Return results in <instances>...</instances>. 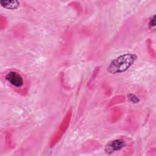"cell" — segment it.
<instances>
[{"label": "cell", "mask_w": 156, "mask_h": 156, "mask_svg": "<svg viewBox=\"0 0 156 156\" xmlns=\"http://www.w3.org/2000/svg\"><path fill=\"white\" fill-rule=\"evenodd\" d=\"M155 15H154L152 16L150 18V20L149 21L148 26L149 29H152L155 26Z\"/></svg>", "instance_id": "obj_6"}, {"label": "cell", "mask_w": 156, "mask_h": 156, "mask_svg": "<svg viewBox=\"0 0 156 156\" xmlns=\"http://www.w3.org/2000/svg\"><path fill=\"white\" fill-rule=\"evenodd\" d=\"M128 101L133 104H137L140 102V98L134 94L130 93L127 95Z\"/></svg>", "instance_id": "obj_5"}, {"label": "cell", "mask_w": 156, "mask_h": 156, "mask_svg": "<svg viewBox=\"0 0 156 156\" xmlns=\"http://www.w3.org/2000/svg\"><path fill=\"white\" fill-rule=\"evenodd\" d=\"M4 80L13 88L20 89L24 85V79L23 76L18 72L11 70L4 74Z\"/></svg>", "instance_id": "obj_2"}, {"label": "cell", "mask_w": 156, "mask_h": 156, "mask_svg": "<svg viewBox=\"0 0 156 156\" xmlns=\"http://www.w3.org/2000/svg\"><path fill=\"white\" fill-rule=\"evenodd\" d=\"M1 5L6 9L10 10H15L18 9L20 7V2L17 0H12V1H0Z\"/></svg>", "instance_id": "obj_4"}, {"label": "cell", "mask_w": 156, "mask_h": 156, "mask_svg": "<svg viewBox=\"0 0 156 156\" xmlns=\"http://www.w3.org/2000/svg\"><path fill=\"white\" fill-rule=\"evenodd\" d=\"M138 57L135 54H124L113 59L107 66V71L112 74L126 71L136 61Z\"/></svg>", "instance_id": "obj_1"}, {"label": "cell", "mask_w": 156, "mask_h": 156, "mask_svg": "<svg viewBox=\"0 0 156 156\" xmlns=\"http://www.w3.org/2000/svg\"><path fill=\"white\" fill-rule=\"evenodd\" d=\"M126 146V141L122 139H116L108 142L105 147V152L110 155L116 151L121 150Z\"/></svg>", "instance_id": "obj_3"}]
</instances>
